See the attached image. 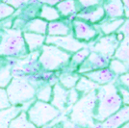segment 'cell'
I'll return each mask as SVG.
<instances>
[{"label": "cell", "mask_w": 129, "mask_h": 128, "mask_svg": "<svg viewBox=\"0 0 129 128\" xmlns=\"http://www.w3.org/2000/svg\"><path fill=\"white\" fill-rule=\"evenodd\" d=\"M8 128H37L27 117L25 111H22L16 118L11 121Z\"/></svg>", "instance_id": "obj_25"}, {"label": "cell", "mask_w": 129, "mask_h": 128, "mask_svg": "<svg viewBox=\"0 0 129 128\" xmlns=\"http://www.w3.org/2000/svg\"><path fill=\"white\" fill-rule=\"evenodd\" d=\"M109 70L113 72L114 74H124L126 73V66L124 65L123 62L119 60H112L109 62Z\"/></svg>", "instance_id": "obj_29"}, {"label": "cell", "mask_w": 129, "mask_h": 128, "mask_svg": "<svg viewBox=\"0 0 129 128\" xmlns=\"http://www.w3.org/2000/svg\"><path fill=\"white\" fill-rule=\"evenodd\" d=\"M96 91H92L80 98L72 107L70 117L71 122L82 126L91 125L93 120V114L96 105Z\"/></svg>", "instance_id": "obj_4"}, {"label": "cell", "mask_w": 129, "mask_h": 128, "mask_svg": "<svg viewBox=\"0 0 129 128\" xmlns=\"http://www.w3.org/2000/svg\"><path fill=\"white\" fill-rule=\"evenodd\" d=\"M73 31L74 38L78 41H90L96 35L95 29L81 20H75L73 22Z\"/></svg>", "instance_id": "obj_12"}, {"label": "cell", "mask_w": 129, "mask_h": 128, "mask_svg": "<svg viewBox=\"0 0 129 128\" xmlns=\"http://www.w3.org/2000/svg\"><path fill=\"white\" fill-rule=\"evenodd\" d=\"M15 13H16V10L12 6L8 5L3 1H0V21L13 16L15 15Z\"/></svg>", "instance_id": "obj_31"}, {"label": "cell", "mask_w": 129, "mask_h": 128, "mask_svg": "<svg viewBox=\"0 0 129 128\" xmlns=\"http://www.w3.org/2000/svg\"><path fill=\"white\" fill-rule=\"evenodd\" d=\"M97 88H98V85L96 83L87 78L86 76L80 77L75 86L76 91H78L79 92H84V93H89L92 91H95Z\"/></svg>", "instance_id": "obj_23"}, {"label": "cell", "mask_w": 129, "mask_h": 128, "mask_svg": "<svg viewBox=\"0 0 129 128\" xmlns=\"http://www.w3.org/2000/svg\"><path fill=\"white\" fill-rule=\"evenodd\" d=\"M118 91H119L118 92H119L121 100H122V104L129 105V91L127 89H124V88H119Z\"/></svg>", "instance_id": "obj_35"}, {"label": "cell", "mask_w": 129, "mask_h": 128, "mask_svg": "<svg viewBox=\"0 0 129 128\" xmlns=\"http://www.w3.org/2000/svg\"><path fill=\"white\" fill-rule=\"evenodd\" d=\"M0 1H1V0H0Z\"/></svg>", "instance_id": "obj_42"}, {"label": "cell", "mask_w": 129, "mask_h": 128, "mask_svg": "<svg viewBox=\"0 0 129 128\" xmlns=\"http://www.w3.org/2000/svg\"><path fill=\"white\" fill-rule=\"evenodd\" d=\"M1 1L12 6L16 11H17L19 9H22L23 7H25L27 4H29L32 0H1Z\"/></svg>", "instance_id": "obj_32"}, {"label": "cell", "mask_w": 129, "mask_h": 128, "mask_svg": "<svg viewBox=\"0 0 129 128\" xmlns=\"http://www.w3.org/2000/svg\"><path fill=\"white\" fill-rule=\"evenodd\" d=\"M38 17L47 22H52L55 20H59L61 18V16L55 6L42 5L40 8Z\"/></svg>", "instance_id": "obj_20"}, {"label": "cell", "mask_w": 129, "mask_h": 128, "mask_svg": "<svg viewBox=\"0 0 129 128\" xmlns=\"http://www.w3.org/2000/svg\"><path fill=\"white\" fill-rule=\"evenodd\" d=\"M122 4H123V9H124V16L129 18V0H121Z\"/></svg>", "instance_id": "obj_40"}, {"label": "cell", "mask_w": 129, "mask_h": 128, "mask_svg": "<svg viewBox=\"0 0 129 128\" xmlns=\"http://www.w3.org/2000/svg\"><path fill=\"white\" fill-rule=\"evenodd\" d=\"M28 54L22 31L0 27V57L18 59Z\"/></svg>", "instance_id": "obj_2"}, {"label": "cell", "mask_w": 129, "mask_h": 128, "mask_svg": "<svg viewBox=\"0 0 129 128\" xmlns=\"http://www.w3.org/2000/svg\"><path fill=\"white\" fill-rule=\"evenodd\" d=\"M109 65L108 58L104 57L100 54H97L95 52L90 53L86 60L80 65L79 72L80 73H87L92 70L104 69Z\"/></svg>", "instance_id": "obj_9"}, {"label": "cell", "mask_w": 129, "mask_h": 128, "mask_svg": "<svg viewBox=\"0 0 129 128\" xmlns=\"http://www.w3.org/2000/svg\"><path fill=\"white\" fill-rule=\"evenodd\" d=\"M44 43L55 45L68 53H75L84 48V43L76 40L71 34L67 36H46Z\"/></svg>", "instance_id": "obj_7"}, {"label": "cell", "mask_w": 129, "mask_h": 128, "mask_svg": "<svg viewBox=\"0 0 129 128\" xmlns=\"http://www.w3.org/2000/svg\"><path fill=\"white\" fill-rule=\"evenodd\" d=\"M23 111L21 106L11 105L8 108L0 110V128H8L11 121Z\"/></svg>", "instance_id": "obj_15"}, {"label": "cell", "mask_w": 129, "mask_h": 128, "mask_svg": "<svg viewBox=\"0 0 129 128\" xmlns=\"http://www.w3.org/2000/svg\"><path fill=\"white\" fill-rule=\"evenodd\" d=\"M105 15V12L103 7L99 6L94 10H91L89 12H83L78 15V17L81 19H84L86 21H89L91 23H95V22L100 21L103 18V16Z\"/></svg>", "instance_id": "obj_21"}, {"label": "cell", "mask_w": 129, "mask_h": 128, "mask_svg": "<svg viewBox=\"0 0 129 128\" xmlns=\"http://www.w3.org/2000/svg\"><path fill=\"white\" fill-rule=\"evenodd\" d=\"M61 16H68L76 13L77 5L75 0H62L55 6Z\"/></svg>", "instance_id": "obj_22"}, {"label": "cell", "mask_w": 129, "mask_h": 128, "mask_svg": "<svg viewBox=\"0 0 129 128\" xmlns=\"http://www.w3.org/2000/svg\"><path fill=\"white\" fill-rule=\"evenodd\" d=\"M119 128H129V121L128 122H126L125 124H123L121 127H119Z\"/></svg>", "instance_id": "obj_41"}, {"label": "cell", "mask_w": 129, "mask_h": 128, "mask_svg": "<svg viewBox=\"0 0 129 128\" xmlns=\"http://www.w3.org/2000/svg\"><path fill=\"white\" fill-rule=\"evenodd\" d=\"M79 100V91L75 89H70L69 91V97H68V106L74 105Z\"/></svg>", "instance_id": "obj_34"}, {"label": "cell", "mask_w": 129, "mask_h": 128, "mask_svg": "<svg viewBox=\"0 0 129 128\" xmlns=\"http://www.w3.org/2000/svg\"><path fill=\"white\" fill-rule=\"evenodd\" d=\"M68 97H69V91L64 89L63 86L60 85L59 83H57L53 86L52 98L50 104L62 112L68 107Z\"/></svg>", "instance_id": "obj_11"}, {"label": "cell", "mask_w": 129, "mask_h": 128, "mask_svg": "<svg viewBox=\"0 0 129 128\" xmlns=\"http://www.w3.org/2000/svg\"><path fill=\"white\" fill-rule=\"evenodd\" d=\"M70 53L51 44H43L41 48V54L39 56V64L43 70L53 71L61 69L67 65L70 60Z\"/></svg>", "instance_id": "obj_6"}, {"label": "cell", "mask_w": 129, "mask_h": 128, "mask_svg": "<svg viewBox=\"0 0 129 128\" xmlns=\"http://www.w3.org/2000/svg\"><path fill=\"white\" fill-rule=\"evenodd\" d=\"M115 57L123 63L129 64V37H125L115 52Z\"/></svg>", "instance_id": "obj_24"}, {"label": "cell", "mask_w": 129, "mask_h": 128, "mask_svg": "<svg viewBox=\"0 0 129 128\" xmlns=\"http://www.w3.org/2000/svg\"><path fill=\"white\" fill-rule=\"evenodd\" d=\"M124 19L120 18V19H116V20H113V21H106L103 22L99 25V28L101 29L104 34L106 35H111L112 33L116 32L119 27L123 24Z\"/></svg>", "instance_id": "obj_28"}, {"label": "cell", "mask_w": 129, "mask_h": 128, "mask_svg": "<svg viewBox=\"0 0 129 128\" xmlns=\"http://www.w3.org/2000/svg\"><path fill=\"white\" fill-rule=\"evenodd\" d=\"M5 90L10 104L14 106H22L36 99V88L23 76H13Z\"/></svg>", "instance_id": "obj_3"}, {"label": "cell", "mask_w": 129, "mask_h": 128, "mask_svg": "<svg viewBox=\"0 0 129 128\" xmlns=\"http://www.w3.org/2000/svg\"><path fill=\"white\" fill-rule=\"evenodd\" d=\"M13 78L12 68L7 58L0 57V88L6 89Z\"/></svg>", "instance_id": "obj_18"}, {"label": "cell", "mask_w": 129, "mask_h": 128, "mask_svg": "<svg viewBox=\"0 0 129 128\" xmlns=\"http://www.w3.org/2000/svg\"><path fill=\"white\" fill-rule=\"evenodd\" d=\"M80 76L73 73H64L59 77V84L63 86L64 89L70 90L73 89L79 80Z\"/></svg>", "instance_id": "obj_26"}, {"label": "cell", "mask_w": 129, "mask_h": 128, "mask_svg": "<svg viewBox=\"0 0 129 128\" xmlns=\"http://www.w3.org/2000/svg\"><path fill=\"white\" fill-rule=\"evenodd\" d=\"M100 0H78V3L83 8H91L92 6L98 5Z\"/></svg>", "instance_id": "obj_36"}, {"label": "cell", "mask_w": 129, "mask_h": 128, "mask_svg": "<svg viewBox=\"0 0 129 128\" xmlns=\"http://www.w3.org/2000/svg\"><path fill=\"white\" fill-rule=\"evenodd\" d=\"M27 117L37 128L44 127L60 116L61 111L49 102L35 99L26 111Z\"/></svg>", "instance_id": "obj_5"}, {"label": "cell", "mask_w": 129, "mask_h": 128, "mask_svg": "<svg viewBox=\"0 0 129 128\" xmlns=\"http://www.w3.org/2000/svg\"><path fill=\"white\" fill-rule=\"evenodd\" d=\"M85 76L87 78L91 79V81H93L94 83H96L98 86L111 83L114 80V77H115L114 73L108 68H104V69L87 72Z\"/></svg>", "instance_id": "obj_13"}, {"label": "cell", "mask_w": 129, "mask_h": 128, "mask_svg": "<svg viewBox=\"0 0 129 128\" xmlns=\"http://www.w3.org/2000/svg\"><path fill=\"white\" fill-rule=\"evenodd\" d=\"M118 32L124 35L125 37H129V19L124 20L123 24L118 28Z\"/></svg>", "instance_id": "obj_37"}, {"label": "cell", "mask_w": 129, "mask_h": 128, "mask_svg": "<svg viewBox=\"0 0 129 128\" xmlns=\"http://www.w3.org/2000/svg\"><path fill=\"white\" fill-rule=\"evenodd\" d=\"M70 34V28L66 22L62 20H55L48 22L46 36H67Z\"/></svg>", "instance_id": "obj_19"}, {"label": "cell", "mask_w": 129, "mask_h": 128, "mask_svg": "<svg viewBox=\"0 0 129 128\" xmlns=\"http://www.w3.org/2000/svg\"><path fill=\"white\" fill-rule=\"evenodd\" d=\"M52 90H53V86L51 85H44L39 89H36L35 98L40 101L50 103L52 98Z\"/></svg>", "instance_id": "obj_27"}, {"label": "cell", "mask_w": 129, "mask_h": 128, "mask_svg": "<svg viewBox=\"0 0 129 128\" xmlns=\"http://www.w3.org/2000/svg\"><path fill=\"white\" fill-rule=\"evenodd\" d=\"M23 33V38L24 42L27 46V49L29 53L36 52L40 50L45 43V35H41L37 33H31V32H22Z\"/></svg>", "instance_id": "obj_14"}, {"label": "cell", "mask_w": 129, "mask_h": 128, "mask_svg": "<svg viewBox=\"0 0 129 128\" xmlns=\"http://www.w3.org/2000/svg\"><path fill=\"white\" fill-rule=\"evenodd\" d=\"M96 90L97 99L93 120L102 122L122 107V100L118 88L113 83L98 86Z\"/></svg>", "instance_id": "obj_1"}, {"label": "cell", "mask_w": 129, "mask_h": 128, "mask_svg": "<svg viewBox=\"0 0 129 128\" xmlns=\"http://www.w3.org/2000/svg\"><path fill=\"white\" fill-rule=\"evenodd\" d=\"M103 9L110 17H120L124 16L123 4L121 0H107Z\"/></svg>", "instance_id": "obj_17"}, {"label": "cell", "mask_w": 129, "mask_h": 128, "mask_svg": "<svg viewBox=\"0 0 129 128\" xmlns=\"http://www.w3.org/2000/svg\"><path fill=\"white\" fill-rule=\"evenodd\" d=\"M40 4L42 5H49V6H56L62 0H37Z\"/></svg>", "instance_id": "obj_38"}, {"label": "cell", "mask_w": 129, "mask_h": 128, "mask_svg": "<svg viewBox=\"0 0 129 128\" xmlns=\"http://www.w3.org/2000/svg\"><path fill=\"white\" fill-rule=\"evenodd\" d=\"M129 121V105H124L118 111L107 117L100 124V128H119Z\"/></svg>", "instance_id": "obj_10"}, {"label": "cell", "mask_w": 129, "mask_h": 128, "mask_svg": "<svg viewBox=\"0 0 129 128\" xmlns=\"http://www.w3.org/2000/svg\"><path fill=\"white\" fill-rule=\"evenodd\" d=\"M119 80L122 83V85H124L129 91V72L128 73H124L119 77Z\"/></svg>", "instance_id": "obj_39"}, {"label": "cell", "mask_w": 129, "mask_h": 128, "mask_svg": "<svg viewBox=\"0 0 129 128\" xmlns=\"http://www.w3.org/2000/svg\"><path fill=\"white\" fill-rule=\"evenodd\" d=\"M47 25L48 22L43 20L40 17H35L31 20L27 21L25 26L23 28L22 32H31V33H37L41 35H45L47 33Z\"/></svg>", "instance_id": "obj_16"}, {"label": "cell", "mask_w": 129, "mask_h": 128, "mask_svg": "<svg viewBox=\"0 0 129 128\" xmlns=\"http://www.w3.org/2000/svg\"><path fill=\"white\" fill-rule=\"evenodd\" d=\"M89 54H90V51L87 48H82L80 50H78L77 52H75L70 57L71 64L75 65V66H80L86 60V58L89 56Z\"/></svg>", "instance_id": "obj_30"}, {"label": "cell", "mask_w": 129, "mask_h": 128, "mask_svg": "<svg viewBox=\"0 0 129 128\" xmlns=\"http://www.w3.org/2000/svg\"><path fill=\"white\" fill-rule=\"evenodd\" d=\"M119 45V42L117 39V36L115 35H107L106 37L101 38L98 42H97L94 46L93 50L95 51V53L100 54L104 57H110L113 56L117 48Z\"/></svg>", "instance_id": "obj_8"}, {"label": "cell", "mask_w": 129, "mask_h": 128, "mask_svg": "<svg viewBox=\"0 0 129 128\" xmlns=\"http://www.w3.org/2000/svg\"><path fill=\"white\" fill-rule=\"evenodd\" d=\"M10 106H11V104H10V101L8 99V96H7V93H6V90L0 88V110L8 108V107Z\"/></svg>", "instance_id": "obj_33"}]
</instances>
